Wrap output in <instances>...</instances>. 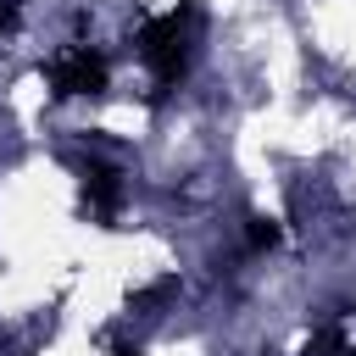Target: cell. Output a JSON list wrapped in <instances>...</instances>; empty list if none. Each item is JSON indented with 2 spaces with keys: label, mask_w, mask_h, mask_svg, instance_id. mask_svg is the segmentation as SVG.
Returning a JSON list of instances; mask_svg holds the SVG:
<instances>
[{
  "label": "cell",
  "mask_w": 356,
  "mask_h": 356,
  "mask_svg": "<svg viewBox=\"0 0 356 356\" xmlns=\"http://www.w3.org/2000/svg\"><path fill=\"white\" fill-rule=\"evenodd\" d=\"M250 245L261 250V245H278V222H267V217H250Z\"/></svg>",
  "instance_id": "cell-4"
},
{
  "label": "cell",
  "mask_w": 356,
  "mask_h": 356,
  "mask_svg": "<svg viewBox=\"0 0 356 356\" xmlns=\"http://www.w3.org/2000/svg\"><path fill=\"white\" fill-rule=\"evenodd\" d=\"M50 89L56 95H100L106 89V56H95L89 44H72L67 56L50 61Z\"/></svg>",
  "instance_id": "cell-2"
},
{
  "label": "cell",
  "mask_w": 356,
  "mask_h": 356,
  "mask_svg": "<svg viewBox=\"0 0 356 356\" xmlns=\"http://www.w3.org/2000/svg\"><path fill=\"white\" fill-rule=\"evenodd\" d=\"M83 200H89V211H95V217H111V211H117V200H122V178H117V167L89 161V167H83Z\"/></svg>",
  "instance_id": "cell-3"
},
{
  "label": "cell",
  "mask_w": 356,
  "mask_h": 356,
  "mask_svg": "<svg viewBox=\"0 0 356 356\" xmlns=\"http://www.w3.org/2000/svg\"><path fill=\"white\" fill-rule=\"evenodd\" d=\"M17 28V0H0V33Z\"/></svg>",
  "instance_id": "cell-5"
},
{
  "label": "cell",
  "mask_w": 356,
  "mask_h": 356,
  "mask_svg": "<svg viewBox=\"0 0 356 356\" xmlns=\"http://www.w3.org/2000/svg\"><path fill=\"white\" fill-rule=\"evenodd\" d=\"M195 11H167V17H150L139 28V56L145 67L156 72V83H178L184 78V61H189V33H195Z\"/></svg>",
  "instance_id": "cell-1"
}]
</instances>
